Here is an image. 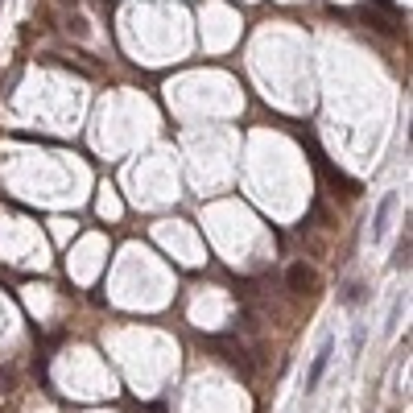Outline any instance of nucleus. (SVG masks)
<instances>
[{
	"mask_svg": "<svg viewBox=\"0 0 413 413\" xmlns=\"http://www.w3.org/2000/svg\"><path fill=\"white\" fill-rule=\"evenodd\" d=\"M211 347H215V352H223V360H228L232 368H240L244 376H252V364L244 360V347H236V339H228V335H219V339H211Z\"/></svg>",
	"mask_w": 413,
	"mask_h": 413,
	"instance_id": "f257e3e1",
	"label": "nucleus"
},
{
	"mask_svg": "<svg viewBox=\"0 0 413 413\" xmlns=\"http://www.w3.org/2000/svg\"><path fill=\"white\" fill-rule=\"evenodd\" d=\"M393 207H397V194L389 190V194L381 199L376 215H372V240H385V232H389V219H393Z\"/></svg>",
	"mask_w": 413,
	"mask_h": 413,
	"instance_id": "f03ea898",
	"label": "nucleus"
},
{
	"mask_svg": "<svg viewBox=\"0 0 413 413\" xmlns=\"http://www.w3.org/2000/svg\"><path fill=\"white\" fill-rule=\"evenodd\" d=\"M285 281H290V290H294V294H310V290H314V269H310L306 261H298V265H290Z\"/></svg>",
	"mask_w": 413,
	"mask_h": 413,
	"instance_id": "7ed1b4c3",
	"label": "nucleus"
},
{
	"mask_svg": "<svg viewBox=\"0 0 413 413\" xmlns=\"http://www.w3.org/2000/svg\"><path fill=\"white\" fill-rule=\"evenodd\" d=\"M331 356H335V343L327 339V343L319 347V356H314V364H310V372H306V393H310V389H319V381H323V372H327V364H331Z\"/></svg>",
	"mask_w": 413,
	"mask_h": 413,
	"instance_id": "20e7f679",
	"label": "nucleus"
},
{
	"mask_svg": "<svg viewBox=\"0 0 413 413\" xmlns=\"http://www.w3.org/2000/svg\"><path fill=\"white\" fill-rule=\"evenodd\" d=\"M319 170H323V178H327V182H335V186H339L343 194H360V186H356L352 178H343V174H339V170H335L331 161H323V157H319Z\"/></svg>",
	"mask_w": 413,
	"mask_h": 413,
	"instance_id": "39448f33",
	"label": "nucleus"
},
{
	"mask_svg": "<svg viewBox=\"0 0 413 413\" xmlns=\"http://www.w3.org/2000/svg\"><path fill=\"white\" fill-rule=\"evenodd\" d=\"M339 302H343V306H360V302H364V285H360V281H347L343 294H339Z\"/></svg>",
	"mask_w": 413,
	"mask_h": 413,
	"instance_id": "423d86ee",
	"label": "nucleus"
},
{
	"mask_svg": "<svg viewBox=\"0 0 413 413\" xmlns=\"http://www.w3.org/2000/svg\"><path fill=\"white\" fill-rule=\"evenodd\" d=\"M393 265H397V269H410V232H405V240L397 244V256H393Z\"/></svg>",
	"mask_w": 413,
	"mask_h": 413,
	"instance_id": "0eeeda50",
	"label": "nucleus"
}]
</instances>
